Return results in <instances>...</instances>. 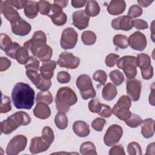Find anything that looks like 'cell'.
<instances>
[{"label": "cell", "instance_id": "1", "mask_svg": "<svg viewBox=\"0 0 155 155\" xmlns=\"http://www.w3.org/2000/svg\"><path fill=\"white\" fill-rule=\"evenodd\" d=\"M35 93L27 84L18 82L12 92V99L15 107L18 109L29 110L35 103Z\"/></svg>", "mask_w": 155, "mask_h": 155}, {"label": "cell", "instance_id": "2", "mask_svg": "<svg viewBox=\"0 0 155 155\" xmlns=\"http://www.w3.org/2000/svg\"><path fill=\"white\" fill-rule=\"evenodd\" d=\"M78 101L75 92L68 87H61L57 91L55 97L56 108L58 112L67 113L71 105Z\"/></svg>", "mask_w": 155, "mask_h": 155}, {"label": "cell", "instance_id": "3", "mask_svg": "<svg viewBox=\"0 0 155 155\" xmlns=\"http://www.w3.org/2000/svg\"><path fill=\"white\" fill-rule=\"evenodd\" d=\"M30 116L22 111H17L1 123V133L9 134L21 125H27L31 122Z\"/></svg>", "mask_w": 155, "mask_h": 155}, {"label": "cell", "instance_id": "4", "mask_svg": "<svg viewBox=\"0 0 155 155\" xmlns=\"http://www.w3.org/2000/svg\"><path fill=\"white\" fill-rule=\"evenodd\" d=\"M131 105V101L129 96L123 95L118 99L112 108V113L120 120L125 121L131 115L129 110Z\"/></svg>", "mask_w": 155, "mask_h": 155}, {"label": "cell", "instance_id": "5", "mask_svg": "<svg viewBox=\"0 0 155 155\" xmlns=\"http://www.w3.org/2000/svg\"><path fill=\"white\" fill-rule=\"evenodd\" d=\"M76 84L83 99L87 100L96 96V91L93 87L91 79L88 75H80L77 78Z\"/></svg>", "mask_w": 155, "mask_h": 155}, {"label": "cell", "instance_id": "6", "mask_svg": "<svg viewBox=\"0 0 155 155\" xmlns=\"http://www.w3.org/2000/svg\"><path fill=\"white\" fill-rule=\"evenodd\" d=\"M46 42L47 36L45 33L41 30H38L34 33L30 40L24 44L23 47L28 51H30L34 56H36L39 50L46 45Z\"/></svg>", "mask_w": 155, "mask_h": 155}, {"label": "cell", "instance_id": "7", "mask_svg": "<svg viewBox=\"0 0 155 155\" xmlns=\"http://www.w3.org/2000/svg\"><path fill=\"white\" fill-rule=\"evenodd\" d=\"M117 66L122 69L126 77L128 79H134L137 75L136 58L133 56H124L117 61Z\"/></svg>", "mask_w": 155, "mask_h": 155}, {"label": "cell", "instance_id": "8", "mask_svg": "<svg viewBox=\"0 0 155 155\" xmlns=\"http://www.w3.org/2000/svg\"><path fill=\"white\" fill-rule=\"evenodd\" d=\"M27 143V137L22 134L14 136L8 142L6 148L7 155H17L25 148Z\"/></svg>", "mask_w": 155, "mask_h": 155}, {"label": "cell", "instance_id": "9", "mask_svg": "<svg viewBox=\"0 0 155 155\" xmlns=\"http://www.w3.org/2000/svg\"><path fill=\"white\" fill-rule=\"evenodd\" d=\"M123 134L122 128L116 124L112 125L108 127L104 137L105 144L108 147H111L117 143Z\"/></svg>", "mask_w": 155, "mask_h": 155}, {"label": "cell", "instance_id": "10", "mask_svg": "<svg viewBox=\"0 0 155 155\" xmlns=\"http://www.w3.org/2000/svg\"><path fill=\"white\" fill-rule=\"evenodd\" d=\"M78 35L75 30L71 27H67L65 28L61 38V46L63 49H71L73 48L78 41Z\"/></svg>", "mask_w": 155, "mask_h": 155}, {"label": "cell", "instance_id": "11", "mask_svg": "<svg viewBox=\"0 0 155 155\" xmlns=\"http://www.w3.org/2000/svg\"><path fill=\"white\" fill-rule=\"evenodd\" d=\"M80 63V59L74 56L72 53L64 51L59 56L57 64L61 67H64L68 69L76 68Z\"/></svg>", "mask_w": 155, "mask_h": 155}, {"label": "cell", "instance_id": "12", "mask_svg": "<svg viewBox=\"0 0 155 155\" xmlns=\"http://www.w3.org/2000/svg\"><path fill=\"white\" fill-rule=\"evenodd\" d=\"M128 39V44L131 48L137 50L143 51L147 46L146 36L141 32L137 31L131 35Z\"/></svg>", "mask_w": 155, "mask_h": 155}, {"label": "cell", "instance_id": "13", "mask_svg": "<svg viewBox=\"0 0 155 155\" xmlns=\"http://www.w3.org/2000/svg\"><path fill=\"white\" fill-rule=\"evenodd\" d=\"M48 16L51 18L52 22L58 26L64 25L67 19L66 14L63 12L62 8L55 5H51V9Z\"/></svg>", "mask_w": 155, "mask_h": 155}, {"label": "cell", "instance_id": "14", "mask_svg": "<svg viewBox=\"0 0 155 155\" xmlns=\"http://www.w3.org/2000/svg\"><path fill=\"white\" fill-rule=\"evenodd\" d=\"M142 84L141 82L136 79H130L127 81V93L133 101H137L140 98Z\"/></svg>", "mask_w": 155, "mask_h": 155}, {"label": "cell", "instance_id": "15", "mask_svg": "<svg viewBox=\"0 0 155 155\" xmlns=\"http://www.w3.org/2000/svg\"><path fill=\"white\" fill-rule=\"evenodd\" d=\"M11 27L14 34L21 36L27 35L31 30V25L21 18L12 22Z\"/></svg>", "mask_w": 155, "mask_h": 155}, {"label": "cell", "instance_id": "16", "mask_svg": "<svg viewBox=\"0 0 155 155\" xmlns=\"http://www.w3.org/2000/svg\"><path fill=\"white\" fill-rule=\"evenodd\" d=\"M73 24L79 30H83L88 26L90 17L86 14L85 10H78L72 15Z\"/></svg>", "mask_w": 155, "mask_h": 155}, {"label": "cell", "instance_id": "17", "mask_svg": "<svg viewBox=\"0 0 155 155\" xmlns=\"http://www.w3.org/2000/svg\"><path fill=\"white\" fill-rule=\"evenodd\" d=\"M111 27L115 30L128 31L134 27L133 20L128 16H121L112 21Z\"/></svg>", "mask_w": 155, "mask_h": 155}, {"label": "cell", "instance_id": "18", "mask_svg": "<svg viewBox=\"0 0 155 155\" xmlns=\"http://www.w3.org/2000/svg\"><path fill=\"white\" fill-rule=\"evenodd\" d=\"M50 144L45 142L42 137H35L31 139L30 145V151L31 154H38L47 151Z\"/></svg>", "mask_w": 155, "mask_h": 155}, {"label": "cell", "instance_id": "19", "mask_svg": "<svg viewBox=\"0 0 155 155\" xmlns=\"http://www.w3.org/2000/svg\"><path fill=\"white\" fill-rule=\"evenodd\" d=\"M1 12L10 23L21 18L18 12L13 7L5 4L2 1H1Z\"/></svg>", "mask_w": 155, "mask_h": 155}, {"label": "cell", "instance_id": "20", "mask_svg": "<svg viewBox=\"0 0 155 155\" xmlns=\"http://www.w3.org/2000/svg\"><path fill=\"white\" fill-rule=\"evenodd\" d=\"M126 2L123 0L111 1L107 6V11L111 15H119L125 10Z\"/></svg>", "mask_w": 155, "mask_h": 155}, {"label": "cell", "instance_id": "21", "mask_svg": "<svg viewBox=\"0 0 155 155\" xmlns=\"http://www.w3.org/2000/svg\"><path fill=\"white\" fill-rule=\"evenodd\" d=\"M56 64L57 63L54 61H49L42 64L39 68V71L40 74L43 78L50 80L53 78Z\"/></svg>", "mask_w": 155, "mask_h": 155}, {"label": "cell", "instance_id": "22", "mask_svg": "<svg viewBox=\"0 0 155 155\" xmlns=\"http://www.w3.org/2000/svg\"><path fill=\"white\" fill-rule=\"evenodd\" d=\"M34 115L40 119H46L51 115V110L48 105L44 102H38L33 109Z\"/></svg>", "mask_w": 155, "mask_h": 155}, {"label": "cell", "instance_id": "23", "mask_svg": "<svg viewBox=\"0 0 155 155\" xmlns=\"http://www.w3.org/2000/svg\"><path fill=\"white\" fill-rule=\"evenodd\" d=\"M73 130L74 133L81 137H84L90 134L89 125L84 121L77 120L73 125Z\"/></svg>", "mask_w": 155, "mask_h": 155}, {"label": "cell", "instance_id": "24", "mask_svg": "<svg viewBox=\"0 0 155 155\" xmlns=\"http://www.w3.org/2000/svg\"><path fill=\"white\" fill-rule=\"evenodd\" d=\"M154 120L151 118H147L143 120L141 127V134L143 137L149 139L153 136L154 134Z\"/></svg>", "mask_w": 155, "mask_h": 155}, {"label": "cell", "instance_id": "25", "mask_svg": "<svg viewBox=\"0 0 155 155\" xmlns=\"http://www.w3.org/2000/svg\"><path fill=\"white\" fill-rule=\"evenodd\" d=\"M28 52L26 48L20 45L15 51L12 59H16L20 64L25 65L30 58Z\"/></svg>", "mask_w": 155, "mask_h": 155}, {"label": "cell", "instance_id": "26", "mask_svg": "<svg viewBox=\"0 0 155 155\" xmlns=\"http://www.w3.org/2000/svg\"><path fill=\"white\" fill-rule=\"evenodd\" d=\"M117 94V88L115 85L111 83H108L105 85L102 91V95L105 101H110L113 100Z\"/></svg>", "mask_w": 155, "mask_h": 155}, {"label": "cell", "instance_id": "27", "mask_svg": "<svg viewBox=\"0 0 155 155\" xmlns=\"http://www.w3.org/2000/svg\"><path fill=\"white\" fill-rule=\"evenodd\" d=\"M24 12L25 15L30 19L36 18L38 13L37 2L28 1L27 4L24 8Z\"/></svg>", "mask_w": 155, "mask_h": 155}, {"label": "cell", "instance_id": "28", "mask_svg": "<svg viewBox=\"0 0 155 155\" xmlns=\"http://www.w3.org/2000/svg\"><path fill=\"white\" fill-rule=\"evenodd\" d=\"M52 48L50 46L46 44L39 50L36 57L39 59V61L43 62H45L50 61V59L52 56Z\"/></svg>", "mask_w": 155, "mask_h": 155}, {"label": "cell", "instance_id": "29", "mask_svg": "<svg viewBox=\"0 0 155 155\" xmlns=\"http://www.w3.org/2000/svg\"><path fill=\"white\" fill-rule=\"evenodd\" d=\"M136 64L140 70H144L148 68L151 65V58L145 53L138 54L136 57Z\"/></svg>", "mask_w": 155, "mask_h": 155}, {"label": "cell", "instance_id": "30", "mask_svg": "<svg viewBox=\"0 0 155 155\" xmlns=\"http://www.w3.org/2000/svg\"><path fill=\"white\" fill-rule=\"evenodd\" d=\"M85 12L89 17H94L98 15L100 12V7L99 4L96 1H87Z\"/></svg>", "mask_w": 155, "mask_h": 155}, {"label": "cell", "instance_id": "31", "mask_svg": "<svg viewBox=\"0 0 155 155\" xmlns=\"http://www.w3.org/2000/svg\"><path fill=\"white\" fill-rule=\"evenodd\" d=\"M80 153L82 155H97L94 144L91 142H85L80 147Z\"/></svg>", "mask_w": 155, "mask_h": 155}, {"label": "cell", "instance_id": "32", "mask_svg": "<svg viewBox=\"0 0 155 155\" xmlns=\"http://www.w3.org/2000/svg\"><path fill=\"white\" fill-rule=\"evenodd\" d=\"M54 123L58 128L64 130L68 125V118L65 113L58 112L54 117Z\"/></svg>", "mask_w": 155, "mask_h": 155}, {"label": "cell", "instance_id": "33", "mask_svg": "<svg viewBox=\"0 0 155 155\" xmlns=\"http://www.w3.org/2000/svg\"><path fill=\"white\" fill-rule=\"evenodd\" d=\"M82 42L86 45H93L96 41V34L90 30L84 31L81 35Z\"/></svg>", "mask_w": 155, "mask_h": 155}, {"label": "cell", "instance_id": "34", "mask_svg": "<svg viewBox=\"0 0 155 155\" xmlns=\"http://www.w3.org/2000/svg\"><path fill=\"white\" fill-rule=\"evenodd\" d=\"M114 45L122 49L127 48L129 46L128 38L123 35H116L114 36L113 40Z\"/></svg>", "mask_w": 155, "mask_h": 155}, {"label": "cell", "instance_id": "35", "mask_svg": "<svg viewBox=\"0 0 155 155\" xmlns=\"http://www.w3.org/2000/svg\"><path fill=\"white\" fill-rule=\"evenodd\" d=\"M53 96L50 91H41L39 92L36 97V103L44 102L47 105H50L53 102Z\"/></svg>", "mask_w": 155, "mask_h": 155}, {"label": "cell", "instance_id": "36", "mask_svg": "<svg viewBox=\"0 0 155 155\" xmlns=\"http://www.w3.org/2000/svg\"><path fill=\"white\" fill-rule=\"evenodd\" d=\"M13 42L11 38L5 33H1L0 36V47L5 53L12 47Z\"/></svg>", "mask_w": 155, "mask_h": 155}, {"label": "cell", "instance_id": "37", "mask_svg": "<svg viewBox=\"0 0 155 155\" xmlns=\"http://www.w3.org/2000/svg\"><path fill=\"white\" fill-rule=\"evenodd\" d=\"M110 78L112 82L118 86L122 84L124 81V76L123 73L119 70H114L110 73Z\"/></svg>", "mask_w": 155, "mask_h": 155}, {"label": "cell", "instance_id": "38", "mask_svg": "<svg viewBox=\"0 0 155 155\" xmlns=\"http://www.w3.org/2000/svg\"><path fill=\"white\" fill-rule=\"evenodd\" d=\"M26 75L36 87L39 85L42 79L41 74H39L38 71L35 70H27Z\"/></svg>", "mask_w": 155, "mask_h": 155}, {"label": "cell", "instance_id": "39", "mask_svg": "<svg viewBox=\"0 0 155 155\" xmlns=\"http://www.w3.org/2000/svg\"><path fill=\"white\" fill-rule=\"evenodd\" d=\"M125 124L131 128H136L143 122L142 119L137 114L131 113V116L128 119L125 121Z\"/></svg>", "mask_w": 155, "mask_h": 155}, {"label": "cell", "instance_id": "40", "mask_svg": "<svg viewBox=\"0 0 155 155\" xmlns=\"http://www.w3.org/2000/svg\"><path fill=\"white\" fill-rule=\"evenodd\" d=\"M42 137L45 142L51 145L54 139L53 130L49 127H44L42 130Z\"/></svg>", "mask_w": 155, "mask_h": 155}, {"label": "cell", "instance_id": "41", "mask_svg": "<svg viewBox=\"0 0 155 155\" xmlns=\"http://www.w3.org/2000/svg\"><path fill=\"white\" fill-rule=\"evenodd\" d=\"M38 12L42 15H47L49 14L51 9V4L47 1H39L37 2Z\"/></svg>", "mask_w": 155, "mask_h": 155}, {"label": "cell", "instance_id": "42", "mask_svg": "<svg viewBox=\"0 0 155 155\" xmlns=\"http://www.w3.org/2000/svg\"><path fill=\"white\" fill-rule=\"evenodd\" d=\"M127 152L130 155H140L142 153L140 145L136 142H131L128 143Z\"/></svg>", "mask_w": 155, "mask_h": 155}, {"label": "cell", "instance_id": "43", "mask_svg": "<svg viewBox=\"0 0 155 155\" xmlns=\"http://www.w3.org/2000/svg\"><path fill=\"white\" fill-rule=\"evenodd\" d=\"M12 110L11 101L8 96L2 95V100L1 103V113H6Z\"/></svg>", "mask_w": 155, "mask_h": 155}, {"label": "cell", "instance_id": "44", "mask_svg": "<svg viewBox=\"0 0 155 155\" xmlns=\"http://www.w3.org/2000/svg\"><path fill=\"white\" fill-rule=\"evenodd\" d=\"M93 79L94 81L99 82L101 85H104L107 80V74L105 71L99 70L94 73L93 75Z\"/></svg>", "mask_w": 155, "mask_h": 155}, {"label": "cell", "instance_id": "45", "mask_svg": "<svg viewBox=\"0 0 155 155\" xmlns=\"http://www.w3.org/2000/svg\"><path fill=\"white\" fill-rule=\"evenodd\" d=\"M143 10L140 8V7L138 6L137 5H133L130 7L127 13V16L131 18V19L136 18L137 17L141 16Z\"/></svg>", "mask_w": 155, "mask_h": 155}, {"label": "cell", "instance_id": "46", "mask_svg": "<svg viewBox=\"0 0 155 155\" xmlns=\"http://www.w3.org/2000/svg\"><path fill=\"white\" fill-rule=\"evenodd\" d=\"M39 61L34 56H30L28 61L25 65L26 70H35L36 71L39 70Z\"/></svg>", "mask_w": 155, "mask_h": 155}, {"label": "cell", "instance_id": "47", "mask_svg": "<svg viewBox=\"0 0 155 155\" xmlns=\"http://www.w3.org/2000/svg\"><path fill=\"white\" fill-rule=\"evenodd\" d=\"M119 58V56L114 53H110L106 56L105 63L108 67H113L117 63V60Z\"/></svg>", "mask_w": 155, "mask_h": 155}, {"label": "cell", "instance_id": "48", "mask_svg": "<svg viewBox=\"0 0 155 155\" xmlns=\"http://www.w3.org/2000/svg\"><path fill=\"white\" fill-rule=\"evenodd\" d=\"M106 123L104 119L101 117H97L91 122L92 128L97 131H101L103 130V128Z\"/></svg>", "mask_w": 155, "mask_h": 155}, {"label": "cell", "instance_id": "49", "mask_svg": "<svg viewBox=\"0 0 155 155\" xmlns=\"http://www.w3.org/2000/svg\"><path fill=\"white\" fill-rule=\"evenodd\" d=\"M102 104H101L97 99H93L88 102L89 110L94 113H97L101 110Z\"/></svg>", "mask_w": 155, "mask_h": 155}, {"label": "cell", "instance_id": "50", "mask_svg": "<svg viewBox=\"0 0 155 155\" xmlns=\"http://www.w3.org/2000/svg\"><path fill=\"white\" fill-rule=\"evenodd\" d=\"M28 1H21V0H7L4 1L5 4L11 5L17 9H21L25 6Z\"/></svg>", "mask_w": 155, "mask_h": 155}, {"label": "cell", "instance_id": "51", "mask_svg": "<svg viewBox=\"0 0 155 155\" xmlns=\"http://www.w3.org/2000/svg\"><path fill=\"white\" fill-rule=\"evenodd\" d=\"M57 81L61 84H66L70 81L71 76L67 71H62L58 73L57 74Z\"/></svg>", "mask_w": 155, "mask_h": 155}, {"label": "cell", "instance_id": "52", "mask_svg": "<svg viewBox=\"0 0 155 155\" xmlns=\"http://www.w3.org/2000/svg\"><path fill=\"white\" fill-rule=\"evenodd\" d=\"M112 109L109 105L102 104L101 110L97 113V114L103 117H110L112 114Z\"/></svg>", "mask_w": 155, "mask_h": 155}, {"label": "cell", "instance_id": "53", "mask_svg": "<svg viewBox=\"0 0 155 155\" xmlns=\"http://www.w3.org/2000/svg\"><path fill=\"white\" fill-rule=\"evenodd\" d=\"M109 154L110 155H125V153L124 151V147L122 145H113L110 150H109Z\"/></svg>", "mask_w": 155, "mask_h": 155}, {"label": "cell", "instance_id": "54", "mask_svg": "<svg viewBox=\"0 0 155 155\" xmlns=\"http://www.w3.org/2000/svg\"><path fill=\"white\" fill-rule=\"evenodd\" d=\"M51 85V81L50 80H47L42 78L41 82L39 84L36 88L42 91H46L49 90Z\"/></svg>", "mask_w": 155, "mask_h": 155}, {"label": "cell", "instance_id": "55", "mask_svg": "<svg viewBox=\"0 0 155 155\" xmlns=\"http://www.w3.org/2000/svg\"><path fill=\"white\" fill-rule=\"evenodd\" d=\"M133 26L137 30H144L148 27L147 22L141 19H137L134 20Z\"/></svg>", "mask_w": 155, "mask_h": 155}, {"label": "cell", "instance_id": "56", "mask_svg": "<svg viewBox=\"0 0 155 155\" xmlns=\"http://www.w3.org/2000/svg\"><path fill=\"white\" fill-rule=\"evenodd\" d=\"M11 65V61L7 58L1 57L0 58V71L7 70Z\"/></svg>", "mask_w": 155, "mask_h": 155}, {"label": "cell", "instance_id": "57", "mask_svg": "<svg viewBox=\"0 0 155 155\" xmlns=\"http://www.w3.org/2000/svg\"><path fill=\"white\" fill-rule=\"evenodd\" d=\"M142 77L143 79L149 80L153 76V67L150 66L148 68L144 70H141Z\"/></svg>", "mask_w": 155, "mask_h": 155}, {"label": "cell", "instance_id": "58", "mask_svg": "<svg viewBox=\"0 0 155 155\" xmlns=\"http://www.w3.org/2000/svg\"><path fill=\"white\" fill-rule=\"evenodd\" d=\"M19 46H20V45H19L18 42H13L12 47L10 48V50H9L8 51H7V52L5 53V54H6L8 56H9V57H10V58H12L13 55V54H14L15 50H16Z\"/></svg>", "mask_w": 155, "mask_h": 155}, {"label": "cell", "instance_id": "59", "mask_svg": "<svg viewBox=\"0 0 155 155\" xmlns=\"http://www.w3.org/2000/svg\"><path fill=\"white\" fill-rule=\"evenodd\" d=\"M87 1L82 0H73L71 1V5L74 8H81L84 7Z\"/></svg>", "mask_w": 155, "mask_h": 155}, {"label": "cell", "instance_id": "60", "mask_svg": "<svg viewBox=\"0 0 155 155\" xmlns=\"http://www.w3.org/2000/svg\"><path fill=\"white\" fill-rule=\"evenodd\" d=\"M68 3V1H58L55 0L54 1V4L60 7L61 8H65Z\"/></svg>", "mask_w": 155, "mask_h": 155}, {"label": "cell", "instance_id": "61", "mask_svg": "<svg viewBox=\"0 0 155 155\" xmlns=\"http://www.w3.org/2000/svg\"><path fill=\"white\" fill-rule=\"evenodd\" d=\"M147 154H154V142H152L150 143L147 148V151H146Z\"/></svg>", "mask_w": 155, "mask_h": 155}, {"label": "cell", "instance_id": "62", "mask_svg": "<svg viewBox=\"0 0 155 155\" xmlns=\"http://www.w3.org/2000/svg\"><path fill=\"white\" fill-rule=\"evenodd\" d=\"M153 2V1H142V0L137 1V3L139 4V5L142 7H148Z\"/></svg>", "mask_w": 155, "mask_h": 155}, {"label": "cell", "instance_id": "63", "mask_svg": "<svg viewBox=\"0 0 155 155\" xmlns=\"http://www.w3.org/2000/svg\"><path fill=\"white\" fill-rule=\"evenodd\" d=\"M153 87L151 88V94H150V96H149V103L152 105H154V87H153V85H154V84H153Z\"/></svg>", "mask_w": 155, "mask_h": 155}]
</instances>
